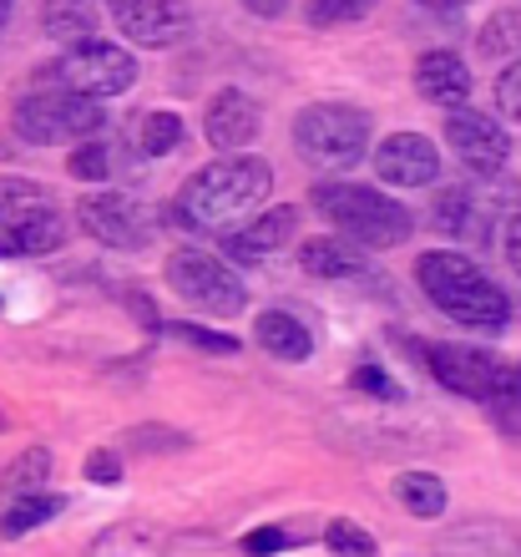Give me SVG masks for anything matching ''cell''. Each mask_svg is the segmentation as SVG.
I'll return each instance as SVG.
<instances>
[{
	"instance_id": "f35d334b",
	"label": "cell",
	"mask_w": 521,
	"mask_h": 557,
	"mask_svg": "<svg viewBox=\"0 0 521 557\" xmlns=\"http://www.w3.org/2000/svg\"><path fill=\"white\" fill-rule=\"evenodd\" d=\"M420 5H431V11H456V5H471V0H420Z\"/></svg>"
},
{
	"instance_id": "8fae6325",
	"label": "cell",
	"mask_w": 521,
	"mask_h": 557,
	"mask_svg": "<svg viewBox=\"0 0 521 557\" xmlns=\"http://www.w3.org/2000/svg\"><path fill=\"white\" fill-rule=\"evenodd\" d=\"M446 143H450V152L461 158V168H471V173H481V177H496L511 158L507 127H496L486 112H466V107H456L446 117Z\"/></svg>"
},
{
	"instance_id": "7c38bea8",
	"label": "cell",
	"mask_w": 521,
	"mask_h": 557,
	"mask_svg": "<svg viewBox=\"0 0 521 557\" xmlns=\"http://www.w3.org/2000/svg\"><path fill=\"white\" fill-rule=\"evenodd\" d=\"M116 30L132 46H177L188 36V5L183 0H107Z\"/></svg>"
},
{
	"instance_id": "52a82bcc",
	"label": "cell",
	"mask_w": 521,
	"mask_h": 557,
	"mask_svg": "<svg viewBox=\"0 0 521 557\" xmlns=\"http://www.w3.org/2000/svg\"><path fill=\"white\" fill-rule=\"evenodd\" d=\"M168 284L183 305L203 309L213 320H233V314H244L248 305V289L244 278L233 274L228 259H218L208 249H177L168 253Z\"/></svg>"
},
{
	"instance_id": "d4e9b609",
	"label": "cell",
	"mask_w": 521,
	"mask_h": 557,
	"mask_svg": "<svg viewBox=\"0 0 521 557\" xmlns=\"http://www.w3.org/2000/svg\"><path fill=\"white\" fill-rule=\"evenodd\" d=\"M132 147H137L142 158H168V152H177V147H183V117H177V112H147V117H137Z\"/></svg>"
},
{
	"instance_id": "3957f363",
	"label": "cell",
	"mask_w": 521,
	"mask_h": 557,
	"mask_svg": "<svg viewBox=\"0 0 521 557\" xmlns=\"http://www.w3.org/2000/svg\"><path fill=\"white\" fill-rule=\"evenodd\" d=\"M314 208L345 238H355L360 249H395V244H406L410 228H415L406 203H395V198L364 188V183H319Z\"/></svg>"
},
{
	"instance_id": "8d00e7d4",
	"label": "cell",
	"mask_w": 521,
	"mask_h": 557,
	"mask_svg": "<svg viewBox=\"0 0 521 557\" xmlns=\"http://www.w3.org/2000/svg\"><path fill=\"white\" fill-rule=\"evenodd\" d=\"M507 259H511V269L521 274V213L507 223Z\"/></svg>"
},
{
	"instance_id": "f546056e",
	"label": "cell",
	"mask_w": 521,
	"mask_h": 557,
	"mask_svg": "<svg viewBox=\"0 0 521 557\" xmlns=\"http://www.w3.org/2000/svg\"><path fill=\"white\" fill-rule=\"evenodd\" d=\"M375 11V0H309V26H355Z\"/></svg>"
},
{
	"instance_id": "ffe728a7",
	"label": "cell",
	"mask_w": 521,
	"mask_h": 557,
	"mask_svg": "<svg viewBox=\"0 0 521 557\" xmlns=\"http://www.w3.org/2000/svg\"><path fill=\"white\" fill-rule=\"evenodd\" d=\"M435 557H521V532L466 522V528L435 543Z\"/></svg>"
},
{
	"instance_id": "4fadbf2b",
	"label": "cell",
	"mask_w": 521,
	"mask_h": 557,
	"mask_svg": "<svg viewBox=\"0 0 521 557\" xmlns=\"http://www.w3.org/2000/svg\"><path fill=\"white\" fill-rule=\"evenodd\" d=\"M375 177L385 188H431L441 177V152L420 133H390L375 147Z\"/></svg>"
},
{
	"instance_id": "5bb4252c",
	"label": "cell",
	"mask_w": 521,
	"mask_h": 557,
	"mask_svg": "<svg viewBox=\"0 0 521 557\" xmlns=\"http://www.w3.org/2000/svg\"><path fill=\"white\" fill-rule=\"evenodd\" d=\"M203 133H208V147H218V152H238V147H248L263 133V107L253 102L248 91L223 87L203 112Z\"/></svg>"
},
{
	"instance_id": "2e32d148",
	"label": "cell",
	"mask_w": 521,
	"mask_h": 557,
	"mask_svg": "<svg viewBox=\"0 0 521 557\" xmlns=\"http://www.w3.org/2000/svg\"><path fill=\"white\" fill-rule=\"evenodd\" d=\"M415 87L425 102L456 112V107H466V97H471V66H466L456 51H425V57L415 61Z\"/></svg>"
},
{
	"instance_id": "4316f807",
	"label": "cell",
	"mask_w": 521,
	"mask_h": 557,
	"mask_svg": "<svg viewBox=\"0 0 521 557\" xmlns=\"http://www.w3.org/2000/svg\"><path fill=\"white\" fill-rule=\"evenodd\" d=\"M481 57L486 61H501V57H517L521 51V11H496L476 36Z\"/></svg>"
},
{
	"instance_id": "5b68a950",
	"label": "cell",
	"mask_w": 521,
	"mask_h": 557,
	"mask_svg": "<svg viewBox=\"0 0 521 557\" xmlns=\"http://www.w3.org/2000/svg\"><path fill=\"white\" fill-rule=\"evenodd\" d=\"M294 147L309 168H355L370 152V117L349 102H314L294 117Z\"/></svg>"
},
{
	"instance_id": "cb8c5ba5",
	"label": "cell",
	"mask_w": 521,
	"mask_h": 557,
	"mask_svg": "<svg viewBox=\"0 0 521 557\" xmlns=\"http://www.w3.org/2000/svg\"><path fill=\"white\" fill-rule=\"evenodd\" d=\"M395 502L410 517H441L446 512V482L435 471H406V476H395Z\"/></svg>"
},
{
	"instance_id": "9c48e42d",
	"label": "cell",
	"mask_w": 521,
	"mask_h": 557,
	"mask_svg": "<svg viewBox=\"0 0 521 557\" xmlns=\"http://www.w3.org/2000/svg\"><path fill=\"white\" fill-rule=\"evenodd\" d=\"M76 219H82V228H87L97 244H107V249H147L152 244V213H147L137 198H127V193H87L82 203H76Z\"/></svg>"
},
{
	"instance_id": "e0dca14e",
	"label": "cell",
	"mask_w": 521,
	"mask_h": 557,
	"mask_svg": "<svg viewBox=\"0 0 521 557\" xmlns=\"http://www.w3.org/2000/svg\"><path fill=\"white\" fill-rule=\"evenodd\" d=\"M299 264L305 274L314 278H370V249H360L355 238H309L305 249H299Z\"/></svg>"
},
{
	"instance_id": "484cf974",
	"label": "cell",
	"mask_w": 521,
	"mask_h": 557,
	"mask_svg": "<svg viewBox=\"0 0 521 557\" xmlns=\"http://www.w3.org/2000/svg\"><path fill=\"white\" fill-rule=\"evenodd\" d=\"M51 471H57V456L46 451V446H30V451H21L5 467V476H0V492L11 497V492H41L46 482H51Z\"/></svg>"
},
{
	"instance_id": "60d3db41",
	"label": "cell",
	"mask_w": 521,
	"mask_h": 557,
	"mask_svg": "<svg viewBox=\"0 0 521 557\" xmlns=\"http://www.w3.org/2000/svg\"><path fill=\"white\" fill-rule=\"evenodd\" d=\"M5 425H11V416H5V406H0V431H5Z\"/></svg>"
},
{
	"instance_id": "74e56055",
	"label": "cell",
	"mask_w": 521,
	"mask_h": 557,
	"mask_svg": "<svg viewBox=\"0 0 521 557\" xmlns=\"http://www.w3.org/2000/svg\"><path fill=\"white\" fill-rule=\"evenodd\" d=\"M244 5L253 15H278V11H284V0H244Z\"/></svg>"
},
{
	"instance_id": "ba28073f",
	"label": "cell",
	"mask_w": 521,
	"mask_h": 557,
	"mask_svg": "<svg viewBox=\"0 0 521 557\" xmlns=\"http://www.w3.org/2000/svg\"><path fill=\"white\" fill-rule=\"evenodd\" d=\"M51 76H57L66 91H82V97H97V102H102V97L132 91V82H137V57H132L127 46L87 36V41H72L61 51Z\"/></svg>"
},
{
	"instance_id": "83f0119b",
	"label": "cell",
	"mask_w": 521,
	"mask_h": 557,
	"mask_svg": "<svg viewBox=\"0 0 521 557\" xmlns=\"http://www.w3.org/2000/svg\"><path fill=\"white\" fill-rule=\"evenodd\" d=\"M116 152L112 143H102V137H87V143L72 152V162H66V173L72 177H82V183H107V177L116 173Z\"/></svg>"
},
{
	"instance_id": "7402d4cb",
	"label": "cell",
	"mask_w": 521,
	"mask_h": 557,
	"mask_svg": "<svg viewBox=\"0 0 521 557\" xmlns=\"http://www.w3.org/2000/svg\"><path fill=\"white\" fill-rule=\"evenodd\" d=\"M97 0H46L41 5V30L51 41H87L97 30Z\"/></svg>"
},
{
	"instance_id": "d6a6232c",
	"label": "cell",
	"mask_w": 521,
	"mask_h": 557,
	"mask_svg": "<svg viewBox=\"0 0 521 557\" xmlns=\"http://www.w3.org/2000/svg\"><path fill=\"white\" fill-rule=\"evenodd\" d=\"M289 543H294L289 528H253V532L244 537V553H248V557H269V553H284Z\"/></svg>"
},
{
	"instance_id": "d590c367",
	"label": "cell",
	"mask_w": 521,
	"mask_h": 557,
	"mask_svg": "<svg viewBox=\"0 0 521 557\" xmlns=\"http://www.w3.org/2000/svg\"><path fill=\"white\" fill-rule=\"evenodd\" d=\"M127 446H188V436H177V431H162V425H147V431H132Z\"/></svg>"
},
{
	"instance_id": "e575fe53",
	"label": "cell",
	"mask_w": 521,
	"mask_h": 557,
	"mask_svg": "<svg viewBox=\"0 0 521 557\" xmlns=\"http://www.w3.org/2000/svg\"><path fill=\"white\" fill-rule=\"evenodd\" d=\"M87 482H102V486L122 482V456L116 451H91L87 456Z\"/></svg>"
},
{
	"instance_id": "44dd1931",
	"label": "cell",
	"mask_w": 521,
	"mask_h": 557,
	"mask_svg": "<svg viewBox=\"0 0 521 557\" xmlns=\"http://www.w3.org/2000/svg\"><path fill=\"white\" fill-rule=\"evenodd\" d=\"M66 502L57 497V492H11V497L0 502V537H26L30 528H41V522H51V517L61 512Z\"/></svg>"
},
{
	"instance_id": "ac0fdd59",
	"label": "cell",
	"mask_w": 521,
	"mask_h": 557,
	"mask_svg": "<svg viewBox=\"0 0 521 557\" xmlns=\"http://www.w3.org/2000/svg\"><path fill=\"white\" fill-rule=\"evenodd\" d=\"M431 208H435L431 213L435 228L450 238H461V244H481V238L492 234V208L481 203L471 188H446Z\"/></svg>"
},
{
	"instance_id": "d6986e66",
	"label": "cell",
	"mask_w": 521,
	"mask_h": 557,
	"mask_svg": "<svg viewBox=\"0 0 521 557\" xmlns=\"http://www.w3.org/2000/svg\"><path fill=\"white\" fill-rule=\"evenodd\" d=\"M253 339H259L274 360H289V366H299V360L314 355V335L305 330V320H294L289 309H263L259 320H253Z\"/></svg>"
},
{
	"instance_id": "1f68e13d",
	"label": "cell",
	"mask_w": 521,
	"mask_h": 557,
	"mask_svg": "<svg viewBox=\"0 0 521 557\" xmlns=\"http://www.w3.org/2000/svg\"><path fill=\"white\" fill-rule=\"evenodd\" d=\"M496 107H501V117L521 122V61H511L501 82H496Z\"/></svg>"
},
{
	"instance_id": "836d02e7",
	"label": "cell",
	"mask_w": 521,
	"mask_h": 557,
	"mask_svg": "<svg viewBox=\"0 0 521 557\" xmlns=\"http://www.w3.org/2000/svg\"><path fill=\"white\" fill-rule=\"evenodd\" d=\"M349 385H355V391H370V396H380V400H400V391H395V385L385 381V370H375V366H360L349 375Z\"/></svg>"
},
{
	"instance_id": "277c9868",
	"label": "cell",
	"mask_w": 521,
	"mask_h": 557,
	"mask_svg": "<svg viewBox=\"0 0 521 557\" xmlns=\"http://www.w3.org/2000/svg\"><path fill=\"white\" fill-rule=\"evenodd\" d=\"M66 244V219L57 198L30 177H0V259L57 253Z\"/></svg>"
},
{
	"instance_id": "9a60e30c",
	"label": "cell",
	"mask_w": 521,
	"mask_h": 557,
	"mask_svg": "<svg viewBox=\"0 0 521 557\" xmlns=\"http://www.w3.org/2000/svg\"><path fill=\"white\" fill-rule=\"evenodd\" d=\"M299 234V208H263L244 228H228L223 234V249L233 259H269V253L289 249V238Z\"/></svg>"
},
{
	"instance_id": "30bf717a",
	"label": "cell",
	"mask_w": 521,
	"mask_h": 557,
	"mask_svg": "<svg viewBox=\"0 0 521 557\" xmlns=\"http://www.w3.org/2000/svg\"><path fill=\"white\" fill-rule=\"evenodd\" d=\"M425 366L456 396L486 400V406H496V396H501V370L507 366L496 355L476 350V345H425Z\"/></svg>"
},
{
	"instance_id": "4dcf8cb0",
	"label": "cell",
	"mask_w": 521,
	"mask_h": 557,
	"mask_svg": "<svg viewBox=\"0 0 521 557\" xmlns=\"http://www.w3.org/2000/svg\"><path fill=\"white\" fill-rule=\"evenodd\" d=\"M173 339H183V345H198V350H213V355H233L238 350V339L233 335H213V330H203V324H188V320H173L162 324Z\"/></svg>"
},
{
	"instance_id": "7a4b0ae2",
	"label": "cell",
	"mask_w": 521,
	"mask_h": 557,
	"mask_svg": "<svg viewBox=\"0 0 521 557\" xmlns=\"http://www.w3.org/2000/svg\"><path fill=\"white\" fill-rule=\"evenodd\" d=\"M415 278H420V289H425V299H431L441 314H450L456 324H466V330H492V335L507 330L511 299L476 259H466V253H456V249L420 253Z\"/></svg>"
},
{
	"instance_id": "ab89813d",
	"label": "cell",
	"mask_w": 521,
	"mask_h": 557,
	"mask_svg": "<svg viewBox=\"0 0 521 557\" xmlns=\"http://www.w3.org/2000/svg\"><path fill=\"white\" fill-rule=\"evenodd\" d=\"M5 21H11V0H0V26H5Z\"/></svg>"
},
{
	"instance_id": "603a6c76",
	"label": "cell",
	"mask_w": 521,
	"mask_h": 557,
	"mask_svg": "<svg viewBox=\"0 0 521 557\" xmlns=\"http://www.w3.org/2000/svg\"><path fill=\"white\" fill-rule=\"evenodd\" d=\"M87 557H162V537L142 522H116V528L97 532Z\"/></svg>"
},
{
	"instance_id": "6da1fadb",
	"label": "cell",
	"mask_w": 521,
	"mask_h": 557,
	"mask_svg": "<svg viewBox=\"0 0 521 557\" xmlns=\"http://www.w3.org/2000/svg\"><path fill=\"white\" fill-rule=\"evenodd\" d=\"M274 188V168L263 158H244V152H228V158L208 162L183 183V193L173 198V213L168 219L177 228H233L238 219H253Z\"/></svg>"
},
{
	"instance_id": "f1b7e54d",
	"label": "cell",
	"mask_w": 521,
	"mask_h": 557,
	"mask_svg": "<svg viewBox=\"0 0 521 557\" xmlns=\"http://www.w3.org/2000/svg\"><path fill=\"white\" fill-rule=\"evenodd\" d=\"M324 547L334 557H375V537L360 528V522H349V517H334L330 528H324Z\"/></svg>"
},
{
	"instance_id": "8992f818",
	"label": "cell",
	"mask_w": 521,
	"mask_h": 557,
	"mask_svg": "<svg viewBox=\"0 0 521 557\" xmlns=\"http://www.w3.org/2000/svg\"><path fill=\"white\" fill-rule=\"evenodd\" d=\"M107 112L97 97H82V91H36L15 107V133L30 147H57V143H87V137H102Z\"/></svg>"
}]
</instances>
